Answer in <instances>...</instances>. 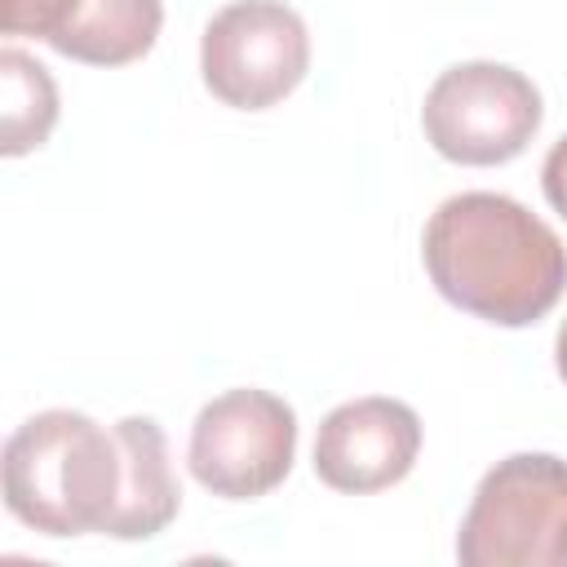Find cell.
Returning <instances> with one entry per match:
<instances>
[{
	"instance_id": "6da1fadb",
	"label": "cell",
	"mask_w": 567,
	"mask_h": 567,
	"mask_svg": "<svg viewBox=\"0 0 567 567\" xmlns=\"http://www.w3.org/2000/svg\"><path fill=\"white\" fill-rule=\"evenodd\" d=\"M421 257L443 301L496 328H527L567 292V244L558 230L496 190L443 199L425 221Z\"/></svg>"
},
{
	"instance_id": "7a4b0ae2",
	"label": "cell",
	"mask_w": 567,
	"mask_h": 567,
	"mask_svg": "<svg viewBox=\"0 0 567 567\" xmlns=\"http://www.w3.org/2000/svg\"><path fill=\"white\" fill-rule=\"evenodd\" d=\"M0 483L9 514L40 536L102 532L124 483L120 439L71 408L35 412L4 439Z\"/></svg>"
},
{
	"instance_id": "3957f363",
	"label": "cell",
	"mask_w": 567,
	"mask_h": 567,
	"mask_svg": "<svg viewBox=\"0 0 567 567\" xmlns=\"http://www.w3.org/2000/svg\"><path fill=\"white\" fill-rule=\"evenodd\" d=\"M465 567H567V461L514 452L496 461L461 518Z\"/></svg>"
},
{
	"instance_id": "277c9868",
	"label": "cell",
	"mask_w": 567,
	"mask_h": 567,
	"mask_svg": "<svg viewBox=\"0 0 567 567\" xmlns=\"http://www.w3.org/2000/svg\"><path fill=\"white\" fill-rule=\"evenodd\" d=\"M540 115V89L523 71L505 62H456L430 84L421 128L443 159L492 168L527 151Z\"/></svg>"
},
{
	"instance_id": "5b68a950",
	"label": "cell",
	"mask_w": 567,
	"mask_h": 567,
	"mask_svg": "<svg viewBox=\"0 0 567 567\" xmlns=\"http://www.w3.org/2000/svg\"><path fill=\"white\" fill-rule=\"evenodd\" d=\"M310 71V31L284 0H230L199 35L204 89L235 111L284 102Z\"/></svg>"
},
{
	"instance_id": "8992f818",
	"label": "cell",
	"mask_w": 567,
	"mask_h": 567,
	"mask_svg": "<svg viewBox=\"0 0 567 567\" xmlns=\"http://www.w3.org/2000/svg\"><path fill=\"white\" fill-rule=\"evenodd\" d=\"M297 456V412L257 385L208 399L190 425L186 465L195 483L221 501H257L275 492Z\"/></svg>"
},
{
	"instance_id": "52a82bcc",
	"label": "cell",
	"mask_w": 567,
	"mask_h": 567,
	"mask_svg": "<svg viewBox=\"0 0 567 567\" xmlns=\"http://www.w3.org/2000/svg\"><path fill=\"white\" fill-rule=\"evenodd\" d=\"M421 416L390 394H368L332 408L315 434V474L332 492H385L416 465Z\"/></svg>"
},
{
	"instance_id": "ba28073f",
	"label": "cell",
	"mask_w": 567,
	"mask_h": 567,
	"mask_svg": "<svg viewBox=\"0 0 567 567\" xmlns=\"http://www.w3.org/2000/svg\"><path fill=\"white\" fill-rule=\"evenodd\" d=\"M115 439H120V456H124V483H120V501H115L102 536L146 540V536L164 532L182 509V487L173 474L168 439L151 416L115 421Z\"/></svg>"
},
{
	"instance_id": "9c48e42d",
	"label": "cell",
	"mask_w": 567,
	"mask_h": 567,
	"mask_svg": "<svg viewBox=\"0 0 567 567\" xmlns=\"http://www.w3.org/2000/svg\"><path fill=\"white\" fill-rule=\"evenodd\" d=\"M159 27L164 0H80L49 49L89 66H128L155 49Z\"/></svg>"
},
{
	"instance_id": "30bf717a",
	"label": "cell",
	"mask_w": 567,
	"mask_h": 567,
	"mask_svg": "<svg viewBox=\"0 0 567 567\" xmlns=\"http://www.w3.org/2000/svg\"><path fill=\"white\" fill-rule=\"evenodd\" d=\"M58 124V84L22 49L0 53V155L18 159L49 142Z\"/></svg>"
},
{
	"instance_id": "8fae6325",
	"label": "cell",
	"mask_w": 567,
	"mask_h": 567,
	"mask_svg": "<svg viewBox=\"0 0 567 567\" xmlns=\"http://www.w3.org/2000/svg\"><path fill=\"white\" fill-rule=\"evenodd\" d=\"M80 9V0H0V31L4 35H35V40H53L71 13Z\"/></svg>"
},
{
	"instance_id": "7c38bea8",
	"label": "cell",
	"mask_w": 567,
	"mask_h": 567,
	"mask_svg": "<svg viewBox=\"0 0 567 567\" xmlns=\"http://www.w3.org/2000/svg\"><path fill=\"white\" fill-rule=\"evenodd\" d=\"M540 186H545V199L558 217H567V133L549 146L545 164H540Z\"/></svg>"
},
{
	"instance_id": "4fadbf2b",
	"label": "cell",
	"mask_w": 567,
	"mask_h": 567,
	"mask_svg": "<svg viewBox=\"0 0 567 567\" xmlns=\"http://www.w3.org/2000/svg\"><path fill=\"white\" fill-rule=\"evenodd\" d=\"M554 368H558V377L567 381V319H563V328H558V337H554Z\"/></svg>"
}]
</instances>
